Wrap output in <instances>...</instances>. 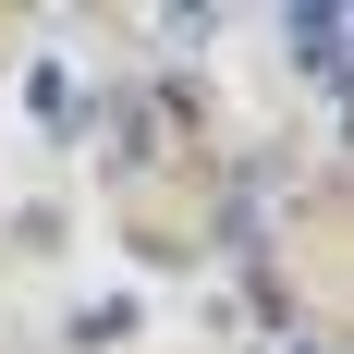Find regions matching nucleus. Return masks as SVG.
I'll return each mask as SVG.
<instances>
[]
</instances>
